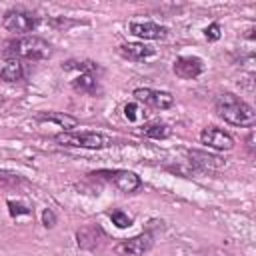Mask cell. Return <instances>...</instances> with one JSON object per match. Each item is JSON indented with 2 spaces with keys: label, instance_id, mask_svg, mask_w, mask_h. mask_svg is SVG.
Here are the masks:
<instances>
[{
  "label": "cell",
  "instance_id": "cell-1",
  "mask_svg": "<svg viewBox=\"0 0 256 256\" xmlns=\"http://www.w3.org/2000/svg\"><path fill=\"white\" fill-rule=\"evenodd\" d=\"M214 110H216V114H218L224 122H228V124H232V126L250 128V126H254V122H256V116H254L252 106L246 104L242 98H238V96L232 94V92L220 94V96L216 98V102H214Z\"/></svg>",
  "mask_w": 256,
  "mask_h": 256
},
{
  "label": "cell",
  "instance_id": "cell-2",
  "mask_svg": "<svg viewBox=\"0 0 256 256\" xmlns=\"http://www.w3.org/2000/svg\"><path fill=\"white\" fill-rule=\"evenodd\" d=\"M52 52V44L40 36H20L8 42L4 50V54L14 60H46Z\"/></svg>",
  "mask_w": 256,
  "mask_h": 256
},
{
  "label": "cell",
  "instance_id": "cell-3",
  "mask_svg": "<svg viewBox=\"0 0 256 256\" xmlns=\"http://www.w3.org/2000/svg\"><path fill=\"white\" fill-rule=\"evenodd\" d=\"M54 142L70 148H88V150H102L112 146V138L100 132H80V130H68L54 136Z\"/></svg>",
  "mask_w": 256,
  "mask_h": 256
},
{
  "label": "cell",
  "instance_id": "cell-4",
  "mask_svg": "<svg viewBox=\"0 0 256 256\" xmlns=\"http://www.w3.org/2000/svg\"><path fill=\"white\" fill-rule=\"evenodd\" d=\"M90 176L100 178V180H106V182L114 184L120 192H126V194L136 192V190L142 186L140 176H136V174L130 172V170H122V168H102V170L92 172Z\"/></svg>",
  "mask_w": 256,
  "mask_h": 256
},
{
  "label": "cell",
  "instance_id": "cell-5",
  "mask_svg": "<svg viewBox=\"0 0 256 256\" xmlns=\"http://www.w3.org/2000/svg\"><path fill=\"white\" fill-rule=\"evenodd\" d=\"M40 24V18L34 16L32 12H26V10H8L4 16H2V26L8 30V32H14V34H24V32H32L36 26Z\"/></svg>",
  "mask_w": 256,
  "mask_h": 256
},
{
  "label": "cell",
  "instance_id": "cell-6",
  "mask_svg": "<svg viewBox=\"0 0 256 256\" xmlns=\"http://www.w3.org/2000/svg\"><path fill=\"white\" fill-rule=\"evenodd\" d=\"M152 244H154L152 234L142 232V234H138V236L120 240V242L114 246V252H116L118 256H142V254H146V252L152 248Z\"/></svg>",
  "mask_w": 256,
  "mask_h": 256
},
{
  "label": "cell",
  "instance_id": "cell-7",
  "mask_svg": "<svg viewBox=\"0 0 256 256\" xmlns=\"http://www.w3.org/2000/svg\"><path fill=\"white\" fill-rule=\"evenodd\" d=\"M132 96H134L138 102H142V104H146V106H150V108H156V110H166V108H170V106L174 104V96H172L170 92H166V90L136 88V90L132 92Z\"/></svg>",
  "mask_w": 256,
  "mask_h": 256
},
{
  "label": "cell",
  "instance_id": "cell-8",
  "mask_svg": "<svg viewBox=\"0 0 256 256\" xmlns=\"http://www.w3.org/2000/svg\"><path fill=\"white\" fill-rule=\"evenodd\" d=\"M200 142L208 148H214V150H232L234 148V138L216 126L204 128L200 132Z\"/></svg>",
  "mask_w": 256,
  "mask_h": 256
},
{
  "label": "cell",
  "instance_id": "cell-9",
  "mask_svg": "<svg viewBox=\"0 0 256 256\" xmlns=\"http://www.w3.org/2000/svg\"><path fill=\"white\" fill-rule=\"evenodd\" d=\"M172 70H174V74L178 78L190 80V78H196V76H200L204 72V62L198 56H180V58L174 60Z\"/></svg>",
  "mask_w": 256,
  "mask_h": 256
},
{
  "label": "cell",
  "instance_id": "cell-10",
  "mask_svg": "<svg viewBox=\"0 0 256 256\" xmlns=\"http://www.w3.org/2000/svg\"><path fill=\"white\" fill-rule=\"evenodd\" d=\"M188 160L192 166L200 168V170H208V172H214V170H222L226 166V160L222 156H216V154H210V152H202V150H188L186 152Z\"/></svg>",
  "mask_w": 256,
  "mask_h": 256
},
{
  "label": "cell",
  "instance_id": "cell-11",
  "mask_svg": "<svg viewBox=\"0 0 256 256\" xmlns=\"http://www.w3.org/2000/svg\"><path fill=\"white\" fill-rule=\"evenodd\" d=\"M128 30H130V34H134L136 38H142V40H162L168 36V28L160 26L156 22H130Z\"/></svg>",
  "mask_w": 256,
  "mask_h": 256
},
{
  "label": "cell",
  "instance_id": "cell-12",
  "mask_svg": "<svg viewBox=\"0 0 256 256\" xmlns=\"http://www.w3.org/2000/svg\"><path fill=\"white\" fill-rule=\"evenodd\" d=\"M118 54L126 60H134V62H140V60H146L150 56L156 54V50L144 42H124L118 46Z\"/></svg>",
  "mask_w": 256,
  "mask_h": 256
},
{
  "label": "cell",
  "instance_id": "cell-13",
  "mask_svg": "<svg viewBox=\"0 0 256 256\" xmlns=\"http://www.w3.org/2000/svg\"><path fill=\"white\" fill-rule=\"evenodd\" d=\"M26 78V68L20 60H14V58H8L4 62H0V80L2 82H22Z\"/></svg>",
  "mask_w": 256,
  "mask_h": 256
},
{
  "label": "cell",
  "instance_id": "cell-14",
  "mask_svg": "<svg viewBox=\"0 0 256 256\" xmlns=\"http://www.w3.org/2000/svg\"><path fill=\"white\" fill-rule=\"evenodd\" d=\"M36 122H48V124H56L60 128H64V132H68L70 128H76L78 126V118L70 116V114H64V112H40L36 114Z\"/></svg>",
  "mask_w": 256,
  "mask_h": 256
},
{
  "label": "cell",
  "instance_id": "cell-15",
  "mask_svg": "<svg viewBox=\"0 0 256 256\" xmlns=\"http://www.w3.org/2000/svg\"><path fill=\"white\" fill-rule=\"evenodd\" d=\"M72 88L84 94H96L98 90V80L94 76V72H82L80 76H76L72 80Z\"/></svg>",
  "mask_w": 256,
  "mask_h": 256
},
{
  "label": "cell",
  "instance_id": "cell-16",
  "mask_svg": "<svg viewBox=\"0 0 256 256\" xmlns=\"http://www.w3.org/2000/svg\"><path fill=\"white\" fill-rule=\"evenodd\" d=\"M142 134H144L146 138L164 140V138H168V136L172 134V130H170V126H168L166 122L156 120V122H148V124H144V126H142Z\"/></svg>",
  "mask_w": 256,
  "mask_h": 256
},
{
  "label": "cell",
  "instance_id": "cell-17",
  "mask_svg": "<svg viewBox=\"0 0 256 256\" xmlns=\"http://www.w3.org/2000/svg\"><path fill=\"white\" fill-rule=\"evenodd\" d=\"M110 218H112V222L118 226V228H128V226H132V216H128L126 212H122V210H112L110 212Z\"/></svg>",
  "mask_w": 256,
  "mask_h": 256
},
{
  "label": "cell",
  "instance_id": "cell-18",
  "mask_svg": "<svg viewBox=\"0 0 256 256\" xmlns=\"http://www.w3.org/2000/svg\"><path fill=\"white\" fill-rule=\"evenodd\" d=\"M8 208H10V214H12V216L30 214V208H26L24 204H20V202H14V200H8Z\"/></svg>",
  "mask_w": 256,
  "mask_h": 256
},
{
  "label": "cell",
  "instance_id": "cell-19",
  "mask_svg": "<svg viewBox=\"0 0 256 256\" xmlns=\"http://www.w3.org/2000/svg\"><path fill=\"white\" fill-rule=\"evenodd\" d=\"M204 36H206L210 42L218 40V38H220V24H218V22H214V24H210L208 28H204Z\"/></svg>",
  "mask_w": 256,
  "mask_h": 256
},
{
  "label": "cell",
  "instance_id": "cell-20",
  "mask_svg": "<svg viewBox=\"0 0 256 256\" xmlns=\"http://www.w3.org/2000/svg\"><path fill=\"white\" fill-rule=\"evenodd\" d=\"M42 224H44L46 228H54V226H56V214H54L50 208H46V210L42 212Z\"/></svg>",
  "mask_w": 256,
  "mask_h": 256
},
{
  "label": "cell",
  "instance_id": "cell-21",
  "mask_svg": "<svg viewBox=\"0 0 256 256\" xmlns=\"http://www.w3.org/2000/svg\"><path fill=\"white\" fill-rule=\"evenodd\" d=\"M124 116H126L130 122H134V120L138 118V106H136V104H126V106H124Z\"/></svg>",
  "mask_w": 256,
  "mask_h": 256
}]
</instances>
